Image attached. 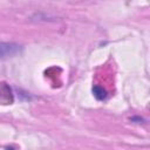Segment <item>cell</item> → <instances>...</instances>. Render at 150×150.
<instances>
[{"mask_svg": "<svg viewBox=\"0 0 150 150\" xmlns=\"http://www.w3.org/2000/svg\"><path fill=\"white\" fill-rule=\"evenodd\" d=\"M22 47L16 42H0V61L11 59L20 54Z\"/></svg>", "mask_w": 150, "mask_h": 150, "instance_id": "obj_1", "label": "cell"}, {"mask_svg": "<svg viewBox=\"0 0 150 150\" xmlns=\"http://www.w3.org/2000/svg\"><path fill=\"white\" fill-rule=\"evenodd\" d=\"M93 94H94V96H95L97 100H100V101H102V100H104V98L107 97V91H105L102 87H100V86H95V87L93 88Z\"/></svg>", "mask_w": 150, "mask_h": 150, "instance_id": "obj_2", "label": "cell"}]
</instances>
